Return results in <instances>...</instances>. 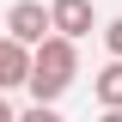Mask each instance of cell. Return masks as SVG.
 I'll use <instances>...</instances> for the list:
<instances>
[{"mask_svg":"<svg viewBox=\"0 0 122 122\" xmlns=\"http://www.w3.org/2000/svg\"><path fill=\"white\" fill-rule=\"evenodd\" d=\"M79 79V43H67V37H43V43L30 49V104H61L67 98V86Z\"/></svg>","mask_w":122,"mask_h":122,"instance_id":"6da1fadb","label":"cell"},{"mask_svg":"<svg viewBox=\"0 0 122 122\" xmlns=\"http://www.w3.org/2000/svg\"><path fill=\"white\" fill-rule=\"evenodd\" d=\"M98 25H104V18H98V6H92V0H49V37L79 43V37H92Z\"/></svg>","mask_w":122,"mask_h":122,"instance_id":"7a4b0ae2","label":"cell"},{"mask_svg":"<svg viewBox=\"0 0 122 122\" xmlns=\"http://www.w3.org/2000/svg\"><path fill=\"white\" fill-rule=\"evenodd\" d=\"M6 37H12L18 49H37L49 37V6L43 0H12V6H6Z\"/></svg>","mask_w":122,"mask_h":122,"instance_id":"3957f363","label":"cell"},{"mask_svg":"<svg viewBox=\"0 0 122 122\" xmlns=\"http://www.w3.org/2000/svg\"><path fill=\"white\" fill-rule=\"evenodd\" d=\"M30 79V49H18L12 37H0V92H12Z\"/></svg>","mask_w":122,"mask_h":122,"instance_id":"277c9868","label":"cell"},{"mask_svg":"<svg viewBox=\"0 0 122 122\" xmlns=\"http://www.w3.org/2000/svg\"><path fill=\"white\" fill-rule=\"evenodd\" d=\"M92 92H98V104H104V110H122V61H104L98 79H92Z\"/></svg>","mask_w":122,"mask_h":122,"instance_id":"5b68a950","label":"cell"},{"mask_svg":"<svg viewBox=\"0 0 122 122\" xmlns=\"http://www.w3.org/2000/svg\"><path fill=\"white\" fill-rule=\"evenodd\" d=\"M98 37H104L110 61H122V18H104V25H98Z\"/></svg>","mask_w":122,"mask_h":122,"instance_id":"8992f818","label":"cell"},{"mask_svg":"<svg viewBox=\"0 0 122 122\" xmlns=\"http://www.w3.org/2000/svg\"><path fill=\"white\" fill-rule=\"evenodd\" d=\"M12 122H67V116H61L55 104H30V110H18Z\"/></svg>","mask_w":122,"mask_h":122,"instance_id":"52a82bcc","label":"cell"},{"mask_svg":"<svg viewBox=\"0 0 122 122\" xmlns=\"http://www.w3.org/2000/svg\"><path fill=\"white\" fill-rule=\"evenodd\" d=\"M12 116H18V110H12V104H6V92H0V122H12Z\"/></svg>","mask_w":122,"mask_h":122,"instance_id":"ba28073f","label":"cell"},{"mask_svg":"<svg viewBox=\"0 0 122 122\" xmlns=\"http://www.w3.org/2000/svg\"><path fill=\"white\" fill-rule=\"evenodd\" d=\"M98 122H122V110H98Z\"/></svg>","mask_w":122,"mask_h":122,"instance_id":"9c48e42d","label":"cell"}]
</instances>
